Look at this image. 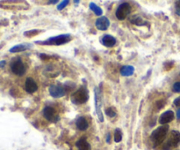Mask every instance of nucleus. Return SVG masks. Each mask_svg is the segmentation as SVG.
<instances>
[{"label": "nucleus", "mask_w": 180, "mask_h": 150, "mask_svg": "<svg viewBox=\"0 0 180 150\" xmlns=\"http://www.w3.org/2000/svg\"><path fill=\"white\" fill-rule=\"evenodd\" d=\"M175 106H178V107H180V96L179 97H178L177 99H175L174 100V103H173Z\"/></svg>", "instance_id": "393cba45"}, {"label": "nucleus", "mask_w": 180, "mask_h": 150, "mask_svg": "<svg viewBox=\"0 0 180 150\" xmlns=\"http://www.w3.org/2000/svg\"><path fill=\"white\" fill-rule=\"evenodd\" d=\"M95 26H96V28H97L98 30L105 31V30H106L109 28V26H110V21H109V20H108L106 17L103 16V17L98 18V20L96 21Z\"/></svg>", "instance_id": "9b49d317"}, {"label": "nucleus", "mask_w": 180, "mask_h": 150, "mask_svg": "<svg viewBox=\"0 0 180 150\" xmlns=\"http://www.w3.org/2000/svg\"><path fill=\"white\" fill-rule=\"evenodd\" d=\"M130 11H131V7H130L129 4H128V3H123V4L120 5L119 7L117 8L115 15H116V17H117L118 20L123 21L130 13Z\"/></svg>", "instance_id": "0eeeda50"}, {"label": "nucleus", "mask_w": 180, "mask_h": 150, "mask_svg": "<svg viewBox=\"0 0 180 150\" xmlns=\"http://www.w3.org/2000/svg\"><path fill=\"white\" fill-rule=\"evenodd\" d=\"M76 147L78 150H91L90 145L88 143V141L84 139V138H81L77 142H76Z\"/></svg>", "instance_id": "2eb2a0df"}, {"label": "nucleus", "mask_w": 180, "mask_h": 150, "mask_svg": "<svg viewBox=\"0 0 180 150\" xmlns=\"http://www.w3.org/2000/svg\"><path fill=\"white\" fill-rule=\"evenodd\" d=\"M58 1L57 0H55V1H48V4H56Z\"/></svg>", "instance_id": "c85d7f7f"}, {"label": "nucleus", "mask_w": 180, "mask_h": 150, "mask_svg": "<svg viewBox=\"0 0 180 150\" xmlns=\"http://www.w3.org/2000/svg\"><path fill=\"white\" fill-rule=\"evenodd\" d=\"M76 127L80 131H85V130H87V128L89 126L87 120L83 117H79L76 121Z\"/></svg>", "instance_id": "4468645a"}, {"label": "nucleus", "mask_w": 180, "mask_h": 150, "mask_svg": "<svg viewBox=\"0 0 180 150\" xmlns=\"http://www.w3.org/2000/svg\"><path fill=\"white\" fill-rule=\"evenodd\" d=\"M180 144V133L178 131H172L170 135L168 141L164 146V150H171L173 147H177Z\"/></svg>", "instance_id": "39448f33"}, {"label": "nucleus", "mask_w": 180, "mask_h": 150, "mask_svg": "<svg viewBox=\"0 0 180 150\" xmlns=\"http://www.w3.org/2000/svg\"><path fill=\"white\" fill-rule=\"evenodd\" d=\"M105 114L110 118H113V117L116 116V111L113 110V108H108V109L105 110Z\"/></svg>", "instance_id": "aec40b11"}, {"label": "nucleus", "mask_w": 180, "mask_h": 150, "mask_svg": "<svg viewBox=\"0 0 180 150\" xmlns=\"http://www.w3.org/2000/svg\"><path fill=\"white\" fill-rule=\"evenodd\" d=\"M48 90L50 96L55 98L62 97L65 95V89L60 85H51Z\"/></svg>", "instance_id": "6e6552de"}, {"label": "nucleus", "mask_w": 180, "mask_h": 150, "mask_svg": "<svg viewBox=\"0 0 180 150\" xmlns=\"http://www.w3.org/2000/svg\"><path fill=\"white\" fill-rule=\"evenodd\" d=\"M74 3H75V4H77V3H79V1H74Z\"/></svg>", "instance_id": "c756f323"}, {"label": "nucleus", "mask_w": 180, "mask_h": 150, "mask_svg": "<svg viewBox=\"0 0 180 150\" xmlns=\"http://www.w3.org/2000/svg\"><path fill=\"white\" fill-rule=\"evenodd\" d=\"M102 106V97H101V92L98 88H95V107H96V113L98 115V119L100 122L104 121L103 113L101 111Z\"/></svg>", "instance_id": "423d86ee"}, {"label": "nucleus", "mask_w": 180, "mask_h": 150, "mask_svg": "<svg viewBox=\"0 0 180 150\" xmlns=\"http://www.w3.org/2000/svg\"><path fill=\"white\" fill-rule=\"evenodd\" d=\"M173 91L175 93H180V81L174 83V85H173Z\"/></svg>", "instance_id": "4be33fe9"}, {"label": "nucleus", "mask_w": 180, "mask_h": 150, "mask_svg": "<svg viewBox=\"0 0 180 150\" xmlns=\"http://www.w3.org/2000/svg\"><path fill=\"white\" fill-rule=\"evenodd\" d=\"M122 140V133L120 132V130L119 129H116L115 130V133H114V141L115 142H120Z\"/></svg>", "instance_id": "6ab92c4d"}, {"label": "nucleus", "mask_w": 180, "mask_h": 150, "mask_svg": "<svg viewBox=\"0 0 180 150\" xmlns=\"http://www.w3.org/2000/svg\"><path fill=\"white\" fill-rule=\"evenodd\" d=\"M175 8H176V13L180 16V1H177L176 2Z\"/></svg>", "instance_id": "b1692460"}, {"label": "nucleus", "mask_w": 180, "mask_h": 150, "mask_svg": "<svg viewBox=\"0 0 180 150\" xmlns=\"http://www.w3.org/2000/svg\"><path fill=\"white\" fill-rule=\"evenodd\" d=\"M70 41L69 35H61L58 36H55L48 39L45 42H38L37 43L40 44H49V45H62L67 43Z\"/></svg>", "instance_id": "f03ea898"}, {"label": "nucleus", "mask_w": 180, "mask_h": 150, "mask_svg": "<svg viewBox=\"0 0 180 150\" xmlns=\"http://www.w3.org/2000/svg\"><path fill=\"white\" fill-rule=\"evenodd\" d=\"M106 141L108 143H110V133L107 134V137H106Z\"/></svg>", "instance_id": "cd10ccee"}, {"label": "nucleus", "mask_w": 180, "mask_h": 150, "mask_svg": "<svg viewBox=\"0 0 180 150\" xmlns=\"http://www.w3.org/2000/svg\"><path fill=\"white\" fill-rule=\"evenodd\" d=\"M89 7H90V10H91L95 14L98 15V16H100V15H102V13H103L102 9L99 7V6H98L97 5H95L94 3H90Z\"/></svg>", "instance_id": "a211bd4d"}, {"label": "nucleus", "mask_w": 180, "mask_h": 150, "mask_svg": "<svg viewBox=\"0 0 180 150\" xmlns=\"http://www.w3.org/2000/svg\"><path fill=\"white\" fill-rule=\"evenodd\" d=\"M101 43L104 45L105 47H107V48H111L115 45L116 43V39L110 36V35H105L104 36L102 39H101Z\"/></svg>", "instance_id": "ddd939ff"}, {"label": "nucleus", "mask_w": 180, "mask_h": 150, "mask_svg": "<svg viewBox=\"0 0 180 150\" xmlns=\"http://www.w3.org/2000/svg\"><path fill=\"white\" fill-rule=\"evenodd\" d=\"M11 70L14 74L18 76H22L26 73V66L19 58H16L12 59L11 63Z\"/></svg>", "instance_id": "20e7f679"}, {"label": "nucleus", "mask_w": 180, "mask_h": 150, "mask_svg": "<svg viewBox=\"0 0 180 150\" xmlns=\"http://www.w3.org/2000/svg\"><path fill=\"white\" fill-rule=\"evenodd\" d=\"M5 64H6V61H5V60L0 61V68L4 67V66H5Z\"/></svg>", "instance_id": "a878e982"}, {"label": "nucleus", "mask_w": 180, "mask_h": 150, "mask_svg": "<svg viewBox=\"0 0 180 150\" xmlns=\"http://www.w3.org/2000/svg\"><path fill=\"white\" fill-rule=\"evenodd\" d=\"M133 23H135V24H136V25H142V24H145V22L143 21V19L142 18H140V17H138L137 19H135V20H132L131 21Z\"/></svg>", "instance_id": "5701e85b"}, {"label": "nucleus", "mask_w": 180, "mask_h": 150, "mask_svg": "<svg viewBox=\"0 0 180 150\" xmlns=\"http://www.w3.org/2000/svg\"><path fill=\"white\" fill-rule=\"evenodd\" d=\"M168 131H169V126L164 125V126H162L158 127L157 129H156L151 133L150 138H151V141H153L155 146L160 145L164 141V139L167 136V133H168Z\"/></svg>", "instance_id": "f257e3e1"}, {"label": "nucleus", "mask_w": 180, "mask_h": 150, "mask_svg": "<svg viewBox=\"0 0 180 150\" xmlns=\"http://www.w3.org/2000/svg\"><path fill=\"white\" fill-rule=\"evenodd\" d=\"M173 119H174V112L171 111H168L161 115L159 118V123L161 125H165V124L171 122Z\"/></svg>", "instance_id": "f8f14e48"}, {"label": "nucleus", "mask_w": 180, "mask_h": 150, "mask_svg": "<svg viewBox=\"0 0 180 150\" xmlns=\"http://www.w3.org/2000/svg\"><path fill=\"white\" fill-rule=\"evenodd\" d=\"M26 49H27V47H26V45L19 44V45H16V46H13L12 48H11L9 51L12 53L21 52V51H25Z\"/></svg>", "instance_id": "f3484780"}, {"label": "nucleus", "mask_w": 180, "mask_h": 150, "mask_svg": "<svg viewBox=\"0 0 180 150\" xmlns=\"http://www.w3.org/2000/svg\"><path fill=\"white\" fill-rule=\"evenodd\" d=\"M177 118H178V119H180V109H178V111H177Z\"/></svg>", "instance_id": "bb28decb"}, {"label": "nucleus", "mask_w": 180, "mask_h": 150, "mask_svg": "<svg viewBox=\"0 0 180 150\" xmlns=\"http://www.w3.org/2000/svg\"><path fill=\"white\" fill-rule=\"evenodd\" d=\"M135 72V67L132 66H125L120 69V74L122 76H131Z\"/></svg>", "instance_id": "dca6fc26"}, {"label": "nucleus", "mask_w": 180, "mask_h": 150, "mask_svg": "<svg viewBox=\"0 0 180 150\" xmlns=\"http://www.w3.org/2000/svg\"><path fill=\"white\" fill-rule=\"evenodd\" d=\"M25 89L29 94H33V93L37 91V84H36V82L34 81V80L33 78H30V77L26 78V83H25Z\"/></svg>", "instance_id": "9d476101"}, {"label": "nucleus", "mask_w": 180, "mask_h": 150, "mask_svg": "<svg viewBox=\"0 0 180 150\" xmlns=\"http://www.w3.org/2000/svg\"><path fill=\"white\" fill-rule=\"evenodd\" d=\"M43 114H44V117L46 118V119H48V121L56 122L58 120V117L56 116L55 110L54 108H52V107H50V106H48V107L44 108Z\"/></svg>", "instance_id": "1a4fd4ad"}, {"label": "nucleus", "mask_w": 180, "mask_h": 150, "mask_svg": "<svg viewBox=\"0 0 180 150\" xmlns=\"http://www.w3.org/2000/svg\"><path fill=\"white\" fill-rule=\"evenodd\" d=\"M69 3V1H68V0H65V1H62V2H61L60 5H58V6H57V10H59V11L62 10L63 8L67 6Z\"/></svg>", "instance_id": "412c9836"}, {"label": "nucleus", "mask_w": 180, "mask_h": 150, "mask_svg": "<svg viewBox=\"0 0 180 150\" xmlns=\"http://www.w3.org/2000/svg\"><path fill=\"white\" fill-rule=\"evenodd\" d=\"M88 100V92L85 88H80L71 96V101L75 104H83Z\"/></svg>", "instance_id": "7ed1b4c3"}]
</instances>
